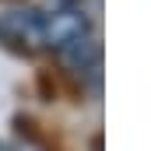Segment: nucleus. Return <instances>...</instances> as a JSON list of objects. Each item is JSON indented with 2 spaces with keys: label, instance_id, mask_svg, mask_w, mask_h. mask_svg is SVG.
Instances as JSON below:
<instances>
[{
  "label": "nucleus",
  "instance_id": "1",
  "mask_svg": "<svg viewBox=\"0 0 151 151\" xmlns=\"http://www.w3.org/2000/svg\"><path fill=\"white\" fill-rule=\"evenodd\" d=\"M0 46L14 56H39L46 53V28L42 11L35 7H14L0 14Z\"/></svg>",
  "mask_w": 151,
  "mask_h": 151
},
{
  "label": "nucleus",
  "instance_id": "2",
  "mask_svg": "<svg viewBox=\"0 0 151 151\" xmlns=\"http://www.w3.org/2000/svg\"><path fill=\"white\" fill-rule=\"evenodd\" d=\"M42 28H46V49H60L67 42L81 39L84 32H91V21L81 7H60L53 14H42Z\"/></svg>",
  "mask_w": 151,
  "mask_h": 151
},
{
  "label": "nucleus",
  "instance_id": "3",
  "mask_svg": "<svg viewBox=\"0 0 151 151\" xmlns=\"http://www.w3.org/2000/svg\"><path fill=\"white\" fill-rule=\"evenodd\" d=\"M60 53V63L70 70V74H99V63H102V46H99V39L91 35V32H84L81 39L74 42H67V46H60L56 49Z\"/></svg>",
  "mask_w": 151,
  "mask_h": 151
},
{
  "label": "nucleus",
  "instance_id": "4",
  "mask_svg": "<svg viewBox=\"0 0 151 151\" xmlns=\"http://www.w3.org/2000/svg\"><path fill=\"white\" fill-rule=\"evenodd\" d=\"M14 151H46V144H42V141H35V137H18Z\"/></svg>",
  "mask_w": 151,
  "mask_h": 151
},
{
  "label": "nucleus",
  "instance_id": "5",
  "mask_svg": "<svg viewBox=\"0 0 151 151\" xmlns=\"http://www.w3.org/2000/svg\"><path fill=\"white\" fill-rule=\"evenodd\" d=\"M60 4H74V0H60Z\"/></svg>",
  "mask_w": 151,
  "mask_h": 151
},
{
  "label": "nucleus",
  "instance_id": "6",
  "mask_svg": "<svg viewBox=\"0 0 151 151\" xmlns=\"http://www.w3.org/2000/svg\"><path fill=\"white\" fill-rule=\"evenodd\" d=\"M0 151H7V148H4V144H0Z\"/></svg>",
  "mask_w": 151,
  "mask_h": 151
}]
</instances>
